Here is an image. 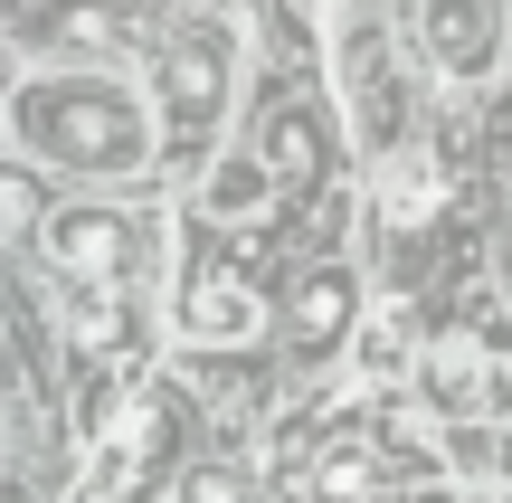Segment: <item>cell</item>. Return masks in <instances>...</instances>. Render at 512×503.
Masks as SVG:
<instances>
[{
  "label": "cell",
  "instance_id": "obj_1",
  "mask_svg": "<svg viewBox=\"0 0 512 503\" xmlns=\"http://www.w3.org/2000/svg\"><path fill=\"white\" fill-rule=\"evenodd\" d=\"M10 124H19V143H38L48 162H67V171H133L152 152L143 95L114 86V76H76V67L19 86Z\"/></svg>",
  "mask_w": 512,
  "mask_h": 503
},
{
  "label": "cell",
  "instance_id": "obj_2",
  "mask_svg": "<svg viewBox=\"0 0 512 503\" xmlns=\"http://www.w3.org/2000/svg\"><path fill=\"white\" fill-rule=\"evenodd\" d=\"M503 29H512V0H418V38L456 86L503 67Z\"/></svg>",
  "mask_w": 512,
  "mask_h": 503
},
{
  "label": "cell",
  "instance_id": "obj_3",
  "mask_svg": "<svg viewBox=\"0 0 512 503\" xmlns=\"http://www.w3.org/2000/svg\"><path fill=\"white\" fill-rule=\"evenodd\" d=\"M133 257H143V228L105 219V209H76V219H57V266H67L76 285H124Z\"/></svg>",
  "mask_w": 512,
  "mask_h": 503
},
{
  "label": "cell",
  "instance_id": "obj_4",
  "mask_svg": "<svg viewBox=\"0 0 512 503\" xmlns=\"http://www.w3.org/2000/svg\"><path fill=\"white\" fill-rule=\"evenodd\" d=\"M256 323H266V304H256L238 276H190L181 285V333L190 342H247Z\"/></svg>",
  "mask_w": 512,
  "mask_h": 503
},
{
  "label": "cell",
  "instance_id": "obj_5",
  "mask_svg": "<svg viewBox=\"0 0 512 503\" xmlns=\"http://www.w3.org/2000/svg\"><path fill=\"white\" fill-rule=\"evenodd\" d=\"M351 371H361V380H399L408 371V323L399 314H361V333H351Z\"/></svg>",
  "mask_w": 512,
  "mask_h": 503
},
{
  "label": "cell",
  "instance_id": "obj_6",
  "mask_svg": "<svg viewBox=\"0 0 512 503\" xmlns=\"http://www.w3.org/2000/svg\"><path fill=\"white\" fill-rule=\"evenodd\" d=\"M67 333L76 342H114L124 333V285H67Z\"/></svg>",
  "mask_w": 512,
  "mask_h": 503
},
{
  "label": "cell",
  "instance_id": "obj_7",
  "mask_svg": "<svg viewBox=\"0 0 512 503\" xmlns=\"http://www.w3.org/2000/svg\"><path fill=\"white\" fill-rule=\"evenodd\" d=\"M437 200H446V181H437V171H389V181H380V209H389L399 228H418Z\"/></svg>",
  "mask_w": 512,
  "mask_h": 503
},
{
  "label": "cell",
  "instance_id": "obj_8",
  "mask_svg": "<svg viewBox=\"0 0 512 503\" xmlns=\"http://www.w3.org/2000/svg\"><path fill=\"white\" fill-rule=\"evenodd\" d=\"M342 295H351L342 276H313L304 304H294V323H304V333H332V323H342Z\"/></svg>",
  "mask_w": 512,
  "mask_h": 503
},
{
  "label": "cell",
  "instance_id": "obj_9",
  "mask_svg": "<svg viewBox=\"0 0 512 503\" xmlns=\"http://www.w3.org/2000/svg\"><path fill=\"white\" fill-rule=\"evenodd\" d=\"M475 390H484V361L465 352V342H456V352H437V399H456V409H465Z\"/></svg>",
  "mask_w": 512,
  "mask_h": 503
},
{
  "label": "cell",
  "instance_id": "obj_10",
  "mask_svg": "<svg viewBox=\"0 0 512 503\" xmlns=\"http://www.w3.org/2000/svg\"><path fill=\"white\" fill-rule=\"evenodd\" d=\"M181 503H247V475H238V466H200V475L181 485Z\"/></svg>",
  "mask_w": 512,
  "mask_h": 503
},
{
  "label": "cell",
  "instance_id": "obj_11",
  "mask_svg": "<svg viewBox=\"0 0 512 503\" xmlns=\"http://www.w3.org/2000/svg\"><path fill=\"white\" fill-rule=\"evenodd\" d=\"M38 219V200H29V181L19 171H0V238H19V228Z\"/></svg>",
  "mask_w": 512,
  "mask_h": 503
}]
</instances>
